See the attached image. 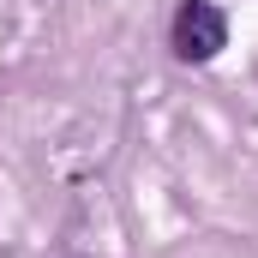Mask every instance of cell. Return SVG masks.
Listing matches in <instances>:
<instances>
[{"label":"cell","instance_id":"cell-1","mask_svg":"<svg viewBox=\"0 0 258 258\" xmlns=\"http://www.w3.org/2000/svg\"><path fill=\"white\" fill-rule=\"evenodd\" d=\"M222 48H228L222 6L216 0H180V12H174V54L186 66H204V60H216Z\"/></svg>","mask_w":258,"mask_h":258}]
</instances>
